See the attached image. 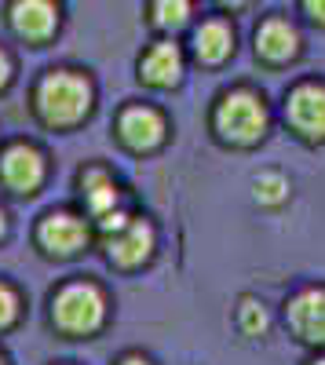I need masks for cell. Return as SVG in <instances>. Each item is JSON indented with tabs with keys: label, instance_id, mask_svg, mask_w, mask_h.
I'll return each mask as SVG.
<instances>
[{
	"label": "cell",
	"instance_id": "6da1fadb",
	"mask_svg": "<svg viewBox=\"0 0 325 365\" xmlns=\"http://www.w3.org/2000/svg\"><path fill=\"white\" fill-rule=\"evenodd\" d=\"M92 106V84L73 70H51L37 88V113L51 128H70Z\"/></svg>",
	"mask_w": 325,
	"mask_h": 365
},
{
	"label": "cell",
	"instance_id": "7a4b0ae2",
	"mask_svg": "<svg viewBox=\"0 0 325 365\" xmlns=\"http://www.w3.org/2000/svg\"><path fill=\"white\" fill-rule=\"evenodd\" d=\"M51 318L63 332H70V336H88V332H96L103 325L106 299L96 285H88V282L66 285L51 303Z\"/></svg>",
	"mask_w": 325,
	"mask_h": 365
},
{
	"label": "cell",
	"instance_id": "3957f363",
	"mask_svg": "<svg viewBox=\"0 0 325 365\" xmlns=\"http://www.w3.org/2000/svg\"><path fill=\"white\" fill-rule=\"evenodd\" d=\"M216 128L227 143L252 146L263 132H267V110H263V103L252 96V91L238 88V91H230V96L220 99Z\"/></svg>",
	"mask_w": 325,
	"mask_h": 365
},
{
	"label": "cell",
	"instance_id": "277c9868",
	"mask_svg": "<svg viewBox=\"0 0 325 365\" xmlns=\"http://www.w3.org/2000/svg\"><path fill=\"white\" fill-rule=\"evenodd\" d=\"M103 230H106V252L113 263L121 267H139L146 256L154 252V227L143 220H128V216H103Z\"/></svg>",
	"mask_w": 325,
	"mask_h": 365
},
{
	"label": "cell",
	"instance_id": "5b68a950",
	"mask_svg": "<svg viewBox=\"0 0 325 365\" xmlns=\"http://www.w3.org/2000/svg\"><path fill=\"white\" fill-rule=\"evenodd\" d=\"M285 117L304 139H325V84H296L289 91Z\"/></svg>",
	"mask_w": 325,
	"mask_h": 365
},
{
	"label": "cell",
	"instance_id": "8992f818",
	"mask_svg": "<svg viewBox=\"0 0 325 365\" xmlns=\"http://www.w3.org/2000/svg\"><path fill=\"white\" fill-rule=\"evenodd\" d=\"M8 22L22 41L44 44L58 29V8H55V0H11Z\"/></svg>",
	"mask_w": 325,
	"mask_h": 365
},
{
	"label": "cell",
	"instance_id": "52a82bcc",
	"mask_svg": "<svg viewBox=\"0 0 325 365\" xmlns=\"http://www.w3.org/2000/svg\"><path fill=\"white\" fill-rule=\"evenodd\" d=\"M285 322L304 344H325V289H304L289 299Z\"/></svg>",
	"mask_w": 325,
	"mask_h": 365
},
{
	"label": "cell",
	"instance_id": "ba28073f",
	"mask_svg": "<svg viewBox=\"0 0 325 365\" xmlns=\"http://www.w3.org/2000/svg\"><path fill=\"white\" fill-rule=\"evenodd\" d=\"M0 179H4L15 194H33L44 182V158L33 146L15 143L11 150H4V158H0Z\"/></svg>",
	"mask_w": 325,
	"mask_h": 365
},
{
	"label": "cell",
	"instance_id": "9c48e42d",
	"mask_svg": "<svg viewBox=\"0 0 325 365\" xmlns=\"http://www.w3.org/2000/svg\"><path fill=\"white\" fill-rule=\"evenodd\" d=\"M117 135H121V143L128 150L146 154V150H158L165 143V120L150 106H132V110L121 113V120H117Z\"/></svg>",
	"mask_w": 325,
	"mask_h": 365
},
{
	"label": "cell",
	"instance_id": "30bf717a",
	"mask_svg": "<svg viewBox=\"0 0 325 365\" xmlns=\"http://www.w3.org/2000/svg\"><path fill=\"white\" fill-rule=\"evenodd\" d=\"M256 55L267 58V63H289V58L300 55V34L289 19H267L256 29Z\"/></svg>",
	"mask_w": 325,
	"mask_h": 365
},
{
	"label": "cell",
	"instance_id": "8fae6325",
	"mask_svg": "<svg viewBox=\"0 0 325 365\" xmlns=\"http://www.w3.org/2000/svg\"><path fill=\"white\" fill-rule=\"evenodd\" d=\"M37 237L51 256H73L88 241V230L77 216H70V212H51V216H44Z\"/></svg>",
	"mask_w": 325,
	"mask_h": 365
},
{
	"label": "cell",
	"instance_id": "7c38bea8",
	"mask_svg": "<svg viewBox=\"0 0 325 365\" xmlns=\"http://www.w3.org/2000/svg\"><path fill=\"white\" fill-rule=\"evenodd\" d=\"M180 73H183V51H180V44H172V41L154 44L150 51L143 55V63H139V77L146 84H154V88H172L175 81H180Z\"/></svg>",
	"mask_w": 325,
	"mask_h": 365
},
{
	"label": "cell",
	"instance_id": "4fadbf2b",
	"mask_svg": "<svg viewBox=\"0 0 325 365\" xmlns=\"http://www.w3.org/2000/svg\"><path fill=\"white\" fill-rule=\"evenodd\" d=\"M194 55H197V63L205 66H220L223 58L234 51V29L230 22L223 19H205L197 29H194Z\"/></svg>",
	"mask_w": 325,
	"mask_h": 365
},
{
	"label": "cell",
	"instance_id": "5bb4252c",
	"mask_svg": "<svg viewBox=\"0 0 325 365\" xmlns=\"http://www.w3.org/2000/svg\"><path fill=\"white\" fill-rule=\"evenodd\" d=\"M81 194H84V205L92 216H110V208L117 205V187H113V179L103 172V168H88L81 175Z\"/></svg>",
	"mask_w": 325,
	"mask_h": 365
},
{
	"label": "cell",
	"instance_id": "9a60e30c",
	"mask_svg": "<svg viewBox=\"0 0 325 365\" xmlns=\"http://www.w3.org/2000/svg\"><path fill=\"white\" fill-rule=\"evenodd\" d=\"M190 15H194L190 0H150V22L161 34H180L190 22Z\"/></svg>",
	"mask_w": 325,
	"mask_h": 365
},
{
	"label": "cell",
	"instance_id": "2e32d148",
	"mask_svg": "<svg viewBox=\"0 0 325 365\" xmlns=\"http://www.w3.org/2000/svg\"><path fill=\"white\" fill-rule=\"evenodd\" d=\"M289 197V182L278 175V172H263L259 179H256V201H263V205H282Z\"/></svg>",
	"mask_w": 325,
	"mask_h": 365
},
{
	"label": "cell",
	"instance_id": "e0dca14e",
	"mask_svg": "<svg viewBox=\"0 0 325 365\" xmlns=\"http://www.w3.org/2000/svg\"><path fill=\"white\" fill-rule=\"evenodd\" d=\"M242 329L252 332V336L267 329V311H263L256 299H245V303H242Z\"/></svg>",
	"mask_w": 325,
	"mask_h": 365
},
{
	"label": "cell",
	"instance_id": "ac0fdd59",
	"mask_svg": "<svg viewBox=\"0 0 325 365\" xmlns=\"http://www.w3.org/2000/svg\"><path fill=\"white\" fill-rule=\"evenodd\" d=\"M15 318H19V296L0 282V329L15 325Z\"/></svg>",
	"mask_w": 325,
	"mask_h": 365
},
{
	"label": "cell",
	"instance_id": "d6986e66",
	"mask_svg": "<svg viewBox=\"0 0 325 365\" xmlns=\"http://www.w3.org/2000/svg\"><path fill=\"white\" fill-rule=\"evenodd\" d=\"M300 8L314 26H325V0H300Z\"/></svg>",
	"mask_w": 325,
	"mask_h": 365
},
{
	"label": "cell",
	"instance_id": "ffe728a7",
	"mask_svg": "<svg viewBox=\"0 0 325 365\" xmlns=\"http://www.w3.org/2000/svg\"><path fill=\"white\" fill-rule=\"evenodd\" d=\"M11 81V58L4 55V51H0V88H4Z\"/></svg>",
	"mask_w": 325,
	"mask_h": 365
},
{
	"label": "cell",
	"instance_id": "44dd1931",
	"mask_svg": "<svg viewBox=\"0 0 325 365\" xmlns=\"http://www.w3.org/2000/svg\"><path fill=\"white\" fill-rule=\"evenodd\" d=\"M216 4H220L223 11H238V8H245V4H252V0H216Z\"/></svg>",
	"mask_w": 325,
	"mask_h": 365
},
{
	"label": "cell",
	"instance_id": "7402d4cb",
	"mask_svg": "<svg viewBox=\"0 0 325 365\" xmlns=\"http://www.w3.org/2000/svg\"><path fill=\"white\" fill-rule=\"evenodd\" d=\"M121 365H150V361H143V358H125Z\"/></svg>",
	"mask_w": 325,
	"mask_h": 365
},
{
	"label": "cell",
	"instance_id": "603a6c76",
	"mask_svg": "<svg viewBox=\"0 0 325 365\" xmlns=\"http://www.w3.org/2000/svg\"><path fill=\"white\" fill-rule=\"evenodd\" d=\"M4 227H8V223H4V212H0V237H4Z\"/></svg>",
	"mask_w": 325,
	"mask_h": 365
},
{
	"label": "cell",
	"instance_id": "cb8c5ba5",
	"mask_svg": "<svg viewBox=\"0 0 325 365\" xmlns=\"http://www.w3.org/2000/svg\"><path fill=\"white\" fill-rule=\"evenodd\" d=\"M311 365H325V358H318V361H311Z\"/></svg>",
	"mask_w": 325,
	"mask_h": 365
},
{
	"label": "cell",
	"instance_id": "d4e9b609",
	"mask_svg": "<svg viewBox=\"0 0 325 365\" xmlns=\"http://www.w3.org/2000/svg\"><path fill=\"white\" fill-rule=\"evenodd\" d=\"M0 365H4V358H0Z\"/></svg>",
	"mask_w": 325,
	"mask_h": 365
}]
</instances>
